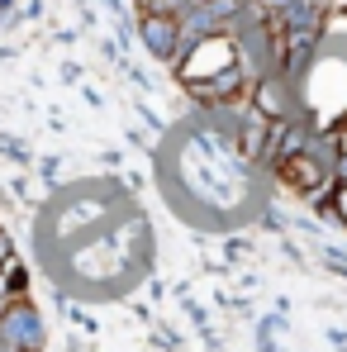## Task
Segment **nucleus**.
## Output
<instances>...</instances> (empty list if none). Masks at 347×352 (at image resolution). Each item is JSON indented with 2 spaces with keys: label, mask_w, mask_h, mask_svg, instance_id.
<instances>
[{
  "label": "nucleus",
  "mask_w": 347,
  "mask_h": 352,
  "mask_svg": "<svg viewBox=\"0 0 347 352\" xmlns=\"http://www.w3.org/2000/svg\"><path fill=\"white\" fill-rule=\"evenodd\" d=\"M138 34H143L148 53L157 62H181V53H186V38H181V19L176 14H143L138 19Z\"/></svg>",
  "instance_id": "obj_1"
},
{
  "label": "nucleus",
  "mask_w": 347,
  "mask_h": 352,
  "mask_svg": "<svg viewBox=\"0 0 347 352\" xmlns=\"http://www.w3.org/2000/svg\"><path fill=\"white\" fill-rule=\"evenodd\" d=\"M338 205H343V219H347V186L338 190Z\"/></svg>",
  "instance_id": "obj_2"
}]
</instances>
